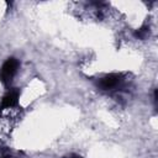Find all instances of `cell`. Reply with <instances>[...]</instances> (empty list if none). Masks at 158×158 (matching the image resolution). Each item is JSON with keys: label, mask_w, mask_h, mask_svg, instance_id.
<instances>
[{"label": "cell", "mask_w": 158, "mask_h": 158, "mask_svg": "<svg viewBox=\"0 0 158 158\" xmlns=\"http://www.w3.org/2000/svg\"><path fill=\"white\" fill-rule=\"evenodd\" d=\"M19 60L16 58H7L6 62L2 64V67L0 68V80L4 84H7L11 81L12 77L16 74L17 69H19Z\"/></svg>", "instance_id": "1"}, {"label": "cell", "mask_w": 158, "mask_h": 158, "mask_svg": "<svg viewBox=\"0 0 158 158\" xmlns=\"http://www.w3.org/2000/svg\"><path fill=\"white\" fill-rule=\"evenodd\" d=\"M122 81V77L120 74H107L105 77H102L99 81H98V86L101 88L102 90H109L112 88H116L120 83Z\"/></svg>", "instance_id": "2"}, {"label": "cell", "mask_w": 158, "mask_h": 158, "mask_svg": "<svg viewBox=\"0 0 158 158\" xmlns=\"http://www.w3.org/2000/svg\"><path fill=\"white\" fill-rule=\"evenodd\" d=\"M19 101V91L16 90H11L9 91L1 101V109H9V107H14L15 105H17Z\"/></svg>", "instance_id": "3"}, {"label": "cell", "mask_w": 158, "mask_h": 158, "mask_svg": "<svg viewBox=\"0 0 158 158\" xmlns=\"http://www.w3.org/2000/svg\"><path fill=\"white\" fill-rule=\"evenodd\" d=\"M64 158H83V157H80V156H77V154H70V156H68V157H64Z\"/></svg>", "instance_id": "4"}, {"label": "cell", "mask_w": 158, "mask_h": 158, "mask_svg": "<svg viewBox=\"0 0 158 158\" xmlns=\"http://www.w3.org/2000/svg\"><path fill=\"white\" fill-rule=\"evenodd\" d=\"M7 158H11V157H7Z\"/></svg>", "instance_id": "5"}]
</instances>
